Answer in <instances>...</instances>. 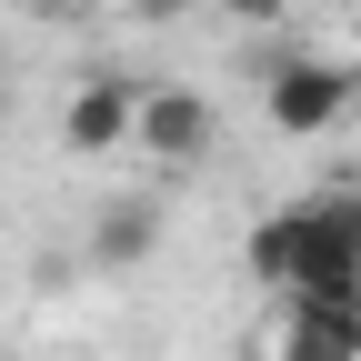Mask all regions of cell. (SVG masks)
Returning <instances> with one entry per match:
<instances>
[{"label": "cell", "mask_w": 361, "mask_h": 361, "mask_svg": "<svg viewBox=\"0 0 361 361\" xmlns=\"http://www.w3.org/2000/svg\"><path fill=\"white\" fill-rule=\"evenodd\" d=\"M0 111H11V71H0Z\"/></svg>", "instance_id": "10"}, {"label": "cell", "mask_w": 361, "mask_h": 361, "mask_svg": "<svg viewBox=\"0 0 361 361\" xmlns=\"http://www.w3.org/2000/svg\"><path fill=\"white\" fill-rule=\"evenodd\" d=\"M251 281L281 301H361V191H311L251 231Z\"/></svg>", "instance_id": "1"}, {"label": "cell", "mask_w": 361, "mask_h": 361, "mask_svg": "<svg viewBox=\"0 0 361 361\" xmlns=\"http://www.w3.org/2000/svg\"><path fill=\"white\" fill-rule=\"evenodd\" d=\"M30 11H51V20H90L101 0H30Z\"/></svg>", "instance_id": "9"}, {"label": "cell", "mask_w": 361, "mask_h": 361, "mask_svg": "<svg viewBox=\"0 0 361 361\" xmlns=\"http://www.w3.org/2000/svg\"><path fill=\"white\" fill-rule=\"evenodd\" d=\"M201 11H221L231 30H251V40H271V30H281V11H291V0H201Z\"/></svg>", "instance_id": "7"}, {"label": "cell", "mask_w": 361, "mask_h": 361, "mask_svg": "<svg viewBox=\"0 0 361 361\" xmlns=\"http://www.w3.org/2000/svg\"><path fill=\"white\" fill-rule=\"evenodd\" d=\"M211 90H191V80H161V90H141V111H130V151H151V171L161 180H180V171H201L211 161Z\"/></svg>", "instance_id": "3"}, {"label": "cell", "mask_w": 361, "mask_h": 361, "mask_svg": "<svg viewBox=\"0 0 361 361\" xmlns=\"http://www.w3.org/2000/svg\"><path fill=\"white\" fill-rule=\"evenodd\" d=\"M161 231H171V201L161 191H121V201H101L90 211V271H141L151 251H161Z\"/></svg>", "instance_id": "5"}, {"label": "cell", "mask_w": 361, "mask_h": 361, "mask_svg": "<svg viewBox=\"0 0 361 361\" xmlns=\"http://www.w3.org/2000/svg\"><path fill=\"white\" fill-rule=\"evenodd\" d=\"M261 351L271 361H361V301H281Z\"/></svg>", "instance_id": "6"}, {"label": "cell", "mask_w": 361, "mask_h": 361, "mask_svg": "<svg viewBox=\"0 0 361 361\" xmlns=\"http://www.w3.org/2000/svg\"><path fill=\"white\" fill-rule=\"evenodd\" d=\"M251 90H261V121L281 141H322L361 111V71L331 51H301V40H261L251 51Z\"/></svg>", "instance_id": "2"}, {"label": "cell", "mask_w": 361, "mask_h": 361, "mask_svg": "<svg viewBox=\"0 0 361 361\" xmlns=\"http://www.w3.org/2000/svg\"><path fill=\"white\" fill-rule=\"evenodd\" d=\"M130 111H141V80L90 71V80L71 90V111H61V141H71L80 161H111V151H130Z\"/></svg>", "instance_id": "4"}, {"label": "cell", "mask_w": 361, "mask_h": 361, "mask_svg": "<svg viewBox=\"0 0 361 361\" xmlns=\"http://www.w3.org/2000/svg\"><path fill=\"white\" fill-rule=\"evenodd\" d=\"M130 11H141V20H191L201 0H130Z\"/></svg>", "instance_id": "8"}]
</instances>
